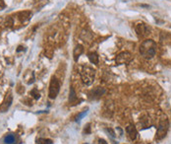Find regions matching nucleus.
Here are the masks:
<instances>
[{
    "label": "nucleus",
    "instance_id": "1",
    "mask_svg": "<svg viewBox=\"0 0 171 144\" xmlns=\"http://www.w3.org/2000/svg\"><path fill=\"white\" fill-rule=\"evenodd\" d=\"M140 53L146 59H151L157 53V44L152 39H146L140 45Z\"/></svg>",
    "mask_w": 171,
    "mask_h": 144
},
{
    "label": "nucleus",
    "instance_id": "2",
    "mask_svg": "<svg viewBox=\"0 0 171 144\" xmlns=\"http://www.w3.org/2000/svg\"><path fill=\"white\" fill-rule=\"evenodd\" d=\"M80 75L84 83L88 85V86H90V85L93 84L94 77H96V70L91 68V66L84 65L80 71Z\"/></svg>",
    "mask_w": 171,
    "mask_h": 144
},
{
    "label": "nucleus",
    "instance_id": "3",
    "mask_svg": "<svg viewBox=\"0 0 171 144\" xmlns=\"http://www.w3.org/2000/svg\"><path fill=\"white\" fill-rule=\"evenodd\" d=\"M168 128H169V122H168V119L166 118V116H164V118L160 119L159 124H158L155 139H157V140H161L162 138H164V137H165V135L167 134Z\"/></svg>",
    "mask_w": 171,
    "mask_h": 144
},
{
    "label": "nucleus",
    "instance_id": "4",
    "mask_svg": "<svg viewBox=\"0 0 171 144\" xmlns=\"http://www.w3.org/2000/svg\"><path fill=\"white\" fill-rule=\"evenodd\" d=\"M60 91V83L55 77L51 78L50 84H49V92H48V96L50 99H55L57 97L58 93Z\"/></svg>",
    "mask_w": 171,
    "mask_h": 144
},
{
    "label": "nucleus",
    "instance_id": "5",
    "mask_svg": "<svg viewBox=\"0 0 171 144\" xmlns=\"http://www.w3.org/2000/svg\"><path fill=\"white\" fill-rule=\"evenodd\" d=\"M132 58H133V56L131 53H129V51H122V53L117 54V56L115 58V61L117 64H127L132 60Z\"/></svg>",
    "mask_w": 171,
    "mask_h": 144
},
{
    "label": "nucleus",
    "instance_id": "6",
    "mask_svg": "<svg viewBox=\"0 0 171 144\" xmlns=\"http://www.w3.org/2000/svg\"><path fill=\"white\" fill-rule=\"evenodd\" d=\"M136 32L137 34H138L139 37H142V38H143V37H146L149 36V34H151V27H149L145 23H138L136 25Z\"/></svg>",
    "mask_w": 171,
    "mask_h": 144
},
{
    "label": "nucleus",
    "instance_id": "7",
    "mask_svg": "<svg viewBox=\"0 0 171 144\" xmlns=\"http://www.w3.org/2000/svg\"><path fill=\"white\" fill-rule=\"evenodd\" d=\"M104 93H105L104 88L97 87V88L93 89V90H91L90 92V94H88V98H90L91 100H96V99H99V98L101 97Z\"/></svg>",
    "mask_w": 171,
    "mask_h": 144
},
{
    "label": "nucleus",
    "instance_id": "8",
    "mask_svg": "<svg viewBox=\"0 0 171 144\" xmlns=\"http://www.w3.org/2000/svg\"><path fill=\"white\" fill-rule=\"evenodd\" d=\"M12 102H13V97H12L11 94H9L8 96L5 97L4 101H3V103L1 104V106H0V112L1 113L7 112V110L10 108L12 105Z\"/></svg>",
    "mask_w": 171,
    "mask_h": 144
},
{
    "label": "nucleus",
    "instance_id": "9",
    "mask_svg": "<svg viewBox=\"0 0 171 144\" xmlns=\"http://www.w3.org/2000/svg\"><path fill=\"white\" fill-rule=\"evenodd\" d=\"M126 132L129 136V138L131 140H135L137 138V135H138V131H137V128L134 126V125H128L126 127Z\"/></svg>",
    "mask_w": 171,
    "mask_h": 144
},
{
    "label": "nucleus",
    "instance_id": "10",
    "mask_svg": "<svg viewBox=\"0 0 171 144\" xmlns=\"http://www.w3.org/2000/svg\"><path fill=\"white\" fill-rule=\"evenodd\" d=\"M84 53V48L82 45H77L74 48V51H73V56H74V60L77 62L79 57L82 56V53Z\"/></svg>",
    "mask_w": 171,
    "mask_h": 144
},
{
    "label": "nucleus",
    "instance_id": "11",
    "mask_svg": "<svg viewBox=\"0 0 171 144\" xmlns=\"http://www.w3.org/2000/svg\"><path fill=\"white\" fill-rule=\"evenodd\" d=\"M139 124L143 128H149V126H151L152 122H151V119L149 118H142Z\"/></svg>",
    "mask_w": 171,
    "mask_h": 144
},
{
    "label": "nucleus",
    "instance_id": "12",
    "mask_svg": "<svg viewBox=\"0 0 171 144\" xmlns=\"http://www.w3.org/2000/svg\"><path fill=\"white\" fill-rule=\"evenodd\" d=\"M81 39H84V42H91V39H93V35H91V32H88V31H83L81 34Z\"/></svg>",
    "mask_w": 171,
    "mask_h": 144
},
{
    "label": "nucleus",
    "instance_id": "13",
    "mask_svg": "<svg viewBox=\"0 0 171 144\" xmlns=\"http://www.w3.org/2000/svg\"><path fill=\"white\" fill-rule=\"evenodd\" d=\"M88 59L91 63H93L94 65H97L99 64V56H97L96 53H88Z\"/></svg>",
    "mask_w": 171,
    "mask_h": 144
},
{
    "label": "nucleus",
    "instance_id": "14",
    "mask_svg": "<svg viewBox=\"0 0 171 144\" xmlns=\"http://www.w3.org/2000/svg\"><path fill=\"white\" fill-rule=\"evenodd\" d=\"M75 101H77V96H76V92H75V90H74V88L71 87V88H70L69 102H70V103H74Z\"/></svg>",
    "mask_w": 171,
    "mask_h": 144
},
{
    "label": "nucleus",
    "instance_id": "15",
    "mask_svg": "<svg viewBox=\"0 0 171 144\" xmlns=\"http://www.w3.org/2000/svg\"><path fill=\"white\" fill-rule=\"evenodd\" d=\"M15 141V135L13 134H8L4 137V142L6 144H13Z\"/></svg>",
    "mask_w": 171,
    "mask_h": 144
},
{
    "label": "nucleus",
    "instance_id": "16",
    "mask_svg": "<svg viewBox=\"0 0 171 144\" xmlns=\"http://www.w3.org/2000/svg\"><path fill=\"white\" fill-rule=\"evenodd\" d=\"M38 144H52V140L51 139H45V138H38L36 139Z\"/></svg>",
    "mask_w": 171,
    "mask_h": 144
},
{
    "label": "nucleus",
    "instance_id": "17",
    "mask_svg": "<svg viewBox=\"0 0 171 144\" xmlns=\"http://www.w3.org/2000/svg\"><path fill=\"white\" fill-rule=\"evenodd\" d=\"M30 94H32L33 96L36 98V99H39V97H41V95H39V93H38V89H36V88L33 89V91L30 92Z\"/></svg>",
    "mask_w": 171,
    "mask_h": 144
},
{
    "label": "nucleus",
    "instance_id": "18",
    "mask_svg": "<svg viewBox=\"0 0 171 144\" xmlns=\"http://www.w3.org/2000/svg\"><path fill=\"white\" fill-rule=\"evenodd\" d=\"M87 111H88V110H86V111H84L83 113H81V114L77 116V118H76V121H81V118H83L84 116H85L86 115H87Z\"/></svg>",
    "mask_w": 171,
    "mask_h": 144
},
{
    "label": "nucleus",
    "instance_id": "19",
    "mask_svg": "<svg viewBox=\"0 0 171 144\" xmlns=\"http://www.w3.org/2000/svg\"><path fill=\"white\" fill-rule=\"evenodd\" d=\"M85 132L86 133H90L91 132V129H90V124L87 125V127L85 128Z\"/></svg>",
    "mask_w": 171,
    "mask_h": 144
},
{
    "label": "nucleus",
    "instance_id": "20",
    "mask_svg": "<svg viewBox=\"0 0 171 144\" xmlns=\"http://www.w3.org/2000/svg\"><path fill=\"white\" fill-rule=\"evenodd\" d=\"M97 144H108V143L106 142L104 139H99V143H97Z\"/></svg>",
    "mask_w": 171,
    "mask_h": 144
},
{
    "label": "nucleus",
    "instance_id": "21",
    "mask_svg": "<svg viewBox=\"0 0 171 144\" xmlns=\"http://www.w3.org/2000/svg\"><path fill=\"white\" fill-rule=\"evenodd\" d=\"M3 7H4V3H3V0H0V10H2Z\"/></svg>",
    "mask_w": 171,
    "mask_h": 144
},
{
    "label": "nucleus",
    "instance_id": "22",
    "mask_svg": "<svg viewBox=\"0 0 171 144\" xmlns=\"http://www.w3.org/2000/svg\"><path fill=\"white\" fill-rule=\"evenodd\" d=\"M85 144H88V143H85Z\"/></svg>",
    "mask_w": 171,
    "mask_h": 144
}]
</instances>
